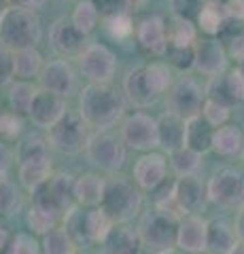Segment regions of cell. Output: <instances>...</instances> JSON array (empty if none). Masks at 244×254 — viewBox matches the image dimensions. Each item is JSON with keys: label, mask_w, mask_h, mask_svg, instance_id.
I'll use <instances>...</instances> for the list:
<instances>
[{"label": "cell", "mask_w": 244, "mask_h": 254, "mask_svg": "<svg viewBox=\"0 0 244 254\" xmlns=\"http://www.w3.org/2000/svg\"><path fill=\"white\" fill-rule=\"evenodd\" d=\"M125 93L113 83H87L79 93V113L89 127L108 129L125 117Z\"/></svg>", "instance_id": "6da1fadb"}, {"label": "cell", "mask_w": 244, "mask_h": 254, "mask_svg": "<svg viewBox=\"0 0 244 254\" xmlns=\"http://www.w3.org/2000/svg\"><path fill=\"white\" fill-rule=\"evenodd\" d=\"M43 28L36 11L9 4L0 15V45L11 51L28 49L41 43Z\"/></svg>", "instance_id": "7a4b0ae2"}, {"label": "cell", "mask_w": 244, "mask_h": 254, "mask_svg": "<svg viewBox=\"0 0 244 254\" xmlns=\"http://www.w3.org/2000/svg\"><path fill=\"white\" fill-rule=\"evenodd\" d=\"M32 205L62 220L77 205L75 176L51 174V178H47L43 185H38L32 190Z\"/></svg>", "instance_id": "3957f363"}, {"label": "cell", "mask_w": 244, "mask_h": 254, "mask_svg": "<svg viewBox=\"0 0 244 254\" xmlns=\"http://www.w3.org/2000/svg\"><path fill=\"white\" fill-rule=\"evenodd\" d=\"M64 227L75 237L77 244H102L106 235L115 227V220L104 212L102 205L98 208H85L79 203L64 216Z\"/></svg>", "instance_id": "277c9868"}, {"label": "cell", "mask_w": 244, "mask_h": 254, "mask_svg": "<svg viewBox=\"0 0 244 254\" xmlns=\"http://www.w3.org/2000/svg\"><path fill=\"white\" fill-rule=\"evenodd\" d=\"M89 125L81 117V113H70L66 110V115L60 121L47 129V140L49 144L60 150L62 155H77L85 150L89 142Z\"/></svg>", "instance_id": "5b68a950"}, {"label": "cell", "mask_w": 244, "mask_h": 254, "mask_svg": "<svg viewBox=\"0 0 244 254\" xmlns=\"http://www.w3.org/2000/svg\"><path fill=\"white\" fill-rule=\"evenodd\" d=\"M140 205H143V195L130 180L121 176L106 180L102 208L115 222H130L140 212Z\"/></svg>", "instance_id": "8992f818"}, {"label": "cell", "mask_w": 244, "mask_h": 254, "mask_svg": "<svg viewBox=\"0 0 244 254\" xmlns=\"http://www.w3.org/2000/svg\"><path fill=\"white\" fill-rule=\"evenodd\" d=\"M89 163L96 165L102 172H117L125 163V142L121 136H115L108 129H98L89 136V142L85 146Z\"/></svg>", "instance_id": "52a82bcc"}, {"label": "cell", "mask_w": 244, "mask_h": 254, "mask_svg": "<svg viewBox=\"0 0 244 254\" xmlns=\"http://www.w3.org/2000/svg\"><path fill=\"white\" fill-rule=\"evenodd\" d=\"M208 201L227 210L244 205V174L234 168H219L206 182Z\"/></svg>", "instance_id": "ba28073f"}, {"label": "cell", "mask_w": 244, "mask_h": 254, "mask_svg": "<svg viewBox=\"0 0 244 254\" xmlns=\"http://www.w3.org/2000/svg\"><path fill=\"white\" fill-rule=\"evenodd\" d=\"M138 233L143 240L145 248H151L155 252L168 250L176 246V231H178V220L166 216L160 210H149L140 216L138 222Z\"/></svg>", "instance_id": "9c48e42d"}, {"label": "cell", "mask_w": 244, "mask_h": 254, "mask_svg": "<svg viewBox=\"0 0 244 254\" xmlns=\"http://www.w3.org/2000/svg\"><path fill=\"white\" fill-rule=\"evenodd\" d=\"M168 110L183 119L202 115V106L206 102V87H202L193 76L183 74L174 78L168 89Z\"/></svg>", "instance_id": "30bf717a"}, {"label": "cell", "mask_w": 244, "mask_h": 254, "mask_svg": "<svg viewBox=\"0 0 244 254\" xmlns=\"http://www.w3.org/2000/svg\"><path fill=\"white\" fill-rule=\"evenodd\" d=\"M77 64L87 83H113L117 72V55L102 43H89L77 55Z\"/></svg>", "instance_id": "8fae6325"}, {"label": "cell", "mask_w": 244, "mask_h": 254, "mask_svg": "<svg viewBox=\"0 0 244 254\" xmlns=\"http://www.w3.org/2000/svg\"><path fill=\"white\" fill-rule=\"evenodd\" d=\"M121 140L125 146H130L140 153H151L160 146V129L157 119L147 113H132L121 119Z\"/></svg>", "instance_id": "7c38bea8"}, {"label": "cell", "mask_w": 244, "mask_h": 254, "mask_svg": "<svg viewBox=\"0 0 244 254\" xmlns=\"http://www.w3.org/2000/svg\"><path fill=\"white\" fill-rule=\"evenodd\" d=\"M195 62L193 68L204 76H217L227 70L230 53L219 36H202L195 43Z\"/></svg>", "instance_id": "4fadbf2b"}, {"label": "cell", "mask_w": 244, "mask_h": 254, "mask_svg": "<svg viewBox=\"0 0 244 254\" xmlns=\"http://www.w3.org/2000/svg\"><path fill=\"white\" fill-rule=\"evenodd\" d=\"M134 36H136V43L145 51L153 55H166L170 41H168V23L162 15L151 13L140 17L136 26H134Z\"/></svg>", "instance_id": "5bb4252c"}, {"label": "cell", "mask_w": 244, "mask_h": 254, "mask_svg": "<svg viewBox=\"0 0 244 254\" xmlns=\"http://www.w3.org/2000/svg\"><path fill=\"white\" fill-rule=\"evenodd\" d=\"M77 72L66 60L45 62L41 74H38V87L58 93L62 98H70L77 91Z\"/></svg>", "instance_id": "9a60e30c"}, {"label": "cell", "mask_w": 244, "mask_h": 254, "mask_svg": "<svg viewBox=\"0 0 244 254\" xmlns=\"http://www.w3.org/2000/svg\"><path fill=\"white\" fill-rule=\"evenodd\" d=\"M66 110H68L66 108V98H62V95H58V93L38 87L32 104H30L28 117L36 127L49 129V127H53L62 117L66 115Z\"/></svg>", "instance_id": "2e32d148"}, {"label": "cell", "mask_w": 244, "mask_h": 254, "mask_svg": "<svg viewBox=\"0 0 244 254\" xmlns=\"http://www.w3.org/2000/svg\"><path fill=\"white\" fill-rule=\"evenodd\" d=\"M206 98L227 106L244 102V74L238 70V66L217 76H210L206 85Z\"/></svg>", "instance_id": "e0dca14e"}, {"label": "cell", "mask_w": 244, "mask_h": 254, "mask_svg": "<svg viewBox=\"0 0 244 254\" xmlns=\"http://www.w3.org/2000/svg\"><path fill=\"white\" fill-rule=\"evenodd\" d=\"M208 242V220L200 214H187L178 220L176 231V248L187 254H202L206 252Z\"/></svg>", "instance_id": "ac0fdd59"}, {"label": "cell", "mask_w": 244, "mask_h": 254, "mask_svg": "<svg viewBox=\"0 0 244 254\" xmlns=\"http://www.w3.org/2000/svg\"><path fill=\"white\" fill-rule=\"evenodd\" d=\"M49 41L53 51L60 53L62 58H70V55H79L85 47L87 36L79 30L70 17H60L53 21V26L49 30Z\"/></svg>", "instance_id": "d6986e66"}, {"label": "cell", "mask_w": 244, "mask_h": 254, "mask_svg": "<svg viewBox=\"0 0 244 254\" xmlns=\"http://www.w3.org/2000/svg\"><path fill=\"white\" fill-rule=\"evenodd\" d=\"M172 197L185 214H198L208 201V190L198 176H180L172 185Z\"/></svg>", "instance_id": "ffe728a7"}, {"label": "cell", "mask_w": 244, "mask_h": 254, "mask_svg": "<svg viewBox=\"0 0 244 254\" xmlns=\"http://www.w3.org/2000/svg\"><path fill=\"white\" fill-rule=\"evenodd\" d=\"M134 182L143 190H155L166 180L168 174V159L162 153H145L134 163Z\"/></svg>", "instance_id": "44dd1931"}, {"label": "cell", "mask_w": 244, "mask_h": 254, "mask_svg": "<svg viewBox=\"0 0 244 254\" xmlns=\"http://www.w3.org/2000/svg\"><path fill=\"white\" fill-rule=\"evenodd\" d=\"M123 93L125 100L136 108H149L157 102V95L149 89L147 78H145V66H134L123 76Z\"/></svg>", "instance_id": "7402d4cb"}, {"label": "cell", "mask_w": 244, "mask_h": 254, "mask_svg": "<svg viewBox=\"0 0 244 254\" xmlns=\"http://www.w3.org/2000/svg\"><path fill=\"white\" fill-rule=\"evenodd\" d=\"M238 244L240 240L230 220L225 218L208 220V242H206L208 254H232Z\"/></svg>", "instance_id": "603a6c76"}, {"label": "cell", "mask_w": 244, "mask_h": 254, "mask_svg": "<svg viewBox=\"0 0 244 254\" xmlns=\"http://www.w3.org/2000/svg\"><path fill=\"white\" fill-rule=\"evenodd\" d=\"M102 244L108 254H140V248H143L138 229H132L125 222H115V227Z\"/></svg>", "instance_id": "cb8c5ba5"}, {"label": "cell", "mask_w": 244, "mask_h": 254, "mask_svg": "<svg viewBox=\"0 0 244 254\" xmlns=\"http://www.w3.org/2000/svg\"><path fill=\"white\" fill-rule=\"evenodd\" d=\"M104 190H106V180L100 178L98 174L85 172L75 178V197L79 205L98 208V205H102V199H104Z\"/></svg>", "instance_id": "d4e9b609"}, {"label": "cell", "mask_w": 244, "mask_h": 254, "mask_svg": "<svg viewBox=\"0 0 244 254\" xmlns=\"http://www.w3.org/2000/svg\"><path fill=\"white\" fill-rule=\"evenodd\" d=\"M157 129H160V146L170 155L172 150L185 146V119L174 113H163L157 119Z\"/></svg>", "instance_id": "484cf974"}, {"label": "cell", "mask_w": 244, "mask_h": 254, "mask_svg": "<svg viewBox=\"0 0 244 254\" xmlns=\"http://www.w3.org/2000/svg\"><path fill=\"white\" fill-rule=\"evenodd\" d=\"M227 19H230V13H227L225 4L215 2V0H204L198 17H195V23H198V30L204 36H219L225 28Z\"/></svg>", "instance_id": "4316f807"}, {"label": "cell", "mask_w": 244, "mask_h": 254, "mask_svg": "<svg viewBox=\"0 0 244 254\" xmlns=\"http://www.w3.org/2000/svg\"><path fill=\"white\" fill-rule=\"evenodd\" d=\"M212 138H215V127L202 115L185 119V146L204 155L212 150Z\"/></svg>", "instance_id": "83f0119b"}, {"label": "cell", "mask_w": 244, "mask_h": 254, "mask_svg": "<svg viewBox=\"0 0 244 254\" xmlns=\"http://www.w3.org/2000/svg\"><path fill=\"white\" fill-rule=\"evenodd\" d=\"M212 150L221 157H240L244 153V133L238 125L225 123L215 129Z\"/></svg>", "instance_id": "f1b7e54d"}, {"label": "cell", "mask_w": 244, "mask_h": 254, "mask_svg": "<svg viewBox=\"0 0 244 254\" xmlns=\"http://www.w3.org/2000/svg\"><path fill=\"white\" fill-rule=\"evenodd\" d=\"M43 66H45L43 53L38 51L36 47H28V49L13 51V72H15V78H23V81L38 78Z\"/></svg>", "instance_id": "f546056e"}, {"label": "cell", "mask_w": 244, "mask_h": 254, "mask_svg": "<svg viewBox=\"0 0 244 254\" xmlns=\"http://www.w3.org/2000/svg\"><path fill=\"white\" fill-rule=\"evenodd\" d=\"M70 19H73V23L83 32L85 36H89L91 32L100 26L102 11H100V6L96 4V0H77Z\"/></svg>", "instance_id": "4dcf8cb0"}, {"label": "cell", "mask_w": 244, "mask_h": 254, "mask_svg": "<svg viewBox=\"0 0 244 254\" xmlns=\"http://www.w3.org/2000/svg\"><path fill=\"white\" fill-rule=\"evenodd\" d=\"M198 23L193 19H185V17H176L172 15V19L168 23V47H193L198 43Z\"/></svg>", "instance_id": "1f68e13d"}, {"label": "cell", "mask_w": 244, "mask_h": 254, "mask_svg": "<svg viewBox=\"0 0 244 254\" xmlns=\"http://www.w3.org/2000/svg\"><path fill=\"white\" fill-rule=\"evenodd\" d=\"M145 78H147L149 89L160 98L174 83V72H172V66L168 62H151V64H145Z\"/></svg>", "instance_id": "d6a6232c"}, {"label": "cell", "mask_w": 244, "mask_h": 254, "mask_svg": "<svg viewBox=\"0 0 244 254\" xmlns=\"http://www.w3.org/2000/svg\"><path fill=\"white\" fill-rule=\"evenodd\" d=\"M170 168L176 174V178L180 176H195L198 170L202 168V153L189 148V146H180L170 153Z\"/></svg>", "instance_id": "836d02e7"}, {"label": "cell", "mask_w": 244, "mask_h": 254, "mask_svg": "<svg viewBox=\"0 0 244 254\" xmlns=\"http://www.w3.org/2000/svg\"><path fill=\"white\" fill-rule=\"evenodd\" d=\"M38 91V87L30 81H23V78H17L9 85V93H6V100H9V106L13 113L17 115H28L30 104H32L34 95Z\"/></svg>", "instance_id": "e575fe53"}, {"label": "cell", "mask_w": 244, "mask_h": 254, "mask_svg": "<svg viewBox=\"0 0 244 254\" xmlns=\"http://www.w3.org/2000/svg\"><path fill=\"white\" fill-rule=\"evenodd\" d=\"M49 140L41 136H28L21 140L17 148H15V161L19 163H32V161H45L49 157Z\"/></svg>", "instance_id": "d590c367"}, {"label": "cell", "mask_w": 244, "mask_h": 254, "mask_svg": "<svg viewBox=\"0 0 244 254\" xmlns=\"http://www.w3.org/2000/svg\"><path fill=\"white\" fill-rule=\"evenodd\" d=\"M17 176L23 189H28L30 193L43 185L47 178H51V159L45 161H32V163H19L17 165Z\"/></svg>", "instance_id": "8d00e7d4"}, {"label": "cell", "mask_w": 244, "mask_h": 254, "mask_svg": "<svg viewBox=\"0 0 244 254\" xmlns=\"http://www.w3.org/2000/svg\"><path fill=\"white\" fill-rule=\"evenodd\" d=\"M43 252L45 254H77V242L75 237L68 233V229L64 225H58L56 229H51L49 233L43 235Z\"/></svg>", "instance_id": "74e56055"}, {"label": "cell", "mask_w": 244, "mask_h": 254, "mask_svg": "<svg viewBox=\"0 0 244 254\" xmlns=\"http://www.w3.org/2000/svg\"><path fill=\"white\" fill-rule=\"evenodd\" d=\"M102 23H104V30L108 32V36L115 38V41H125L128 36L134 34V19H132V13L128 11H111V13H104L102 17Z\"/></svg>", "instance_id": "f35d334b"}, {"label": "cell", "mask_w": 244, "mask_h": 254, "mask_svg": "<svg viewBox=\"0 0 244 254\" xmlns=\"http://www.w3.org/2000/svg\"><path fill=\"white\" fill-rule=\"evenodd\" d=\"M28 227H30V231L32 233H38V235H45V233H49L51 229H56L60 225V218L56 216H51V214H47L43 210H38V208H30L28 210Z\"/></svg>", "instance_id": "ab89813d"}, {"label": "cell", "mask_w": 244, "mask_h": 254, "mask_svg": "<svg viewBox=\"0 0 244 254\" xmlns=\"http://www.w3.org/2000/svg\"><path fill=\"white\" fill-rule=\"evenodd\" d=\"M230 115H232V106L221 104V102L210 100V98H206V102H204V106H202V117L206 119L215 129L230 121Z\"/></svg>", "instance_id": "60d3db41"}, {"label": "cell", "mask_w": 244, "mask_h": 254, "mask_svg": "<svg viewBox=\"0 0 244 254\" xmlns=\"http://www.w3.org/2000/svg\"><path fill=\"white\" fill-rule=\"evenodd\" d=\"M43 246L38 244L30 233H15L6 246L4 254H41Z\"/></svg>", "instance_id": "b9f144b4"}, {"label": "cell", "mask_w": 244, "mask_h": 254, "mask_svg": "<svg viewBox=\"0 0 244 254\" xmlns=\"http://www.w3.org/2000/svg\"><path fill=\"white\" fill-rule=\"evenodd\" d=\"M19 203V193L6 174H0V214H11Z\"/></svg>", "instance_id": "7bdbcfd3"}, {"label": "cell", "mask_w": 244, "mask_h": 254, "mask_svg": "<svg viewBox=\"0 0 244 254\" xmlns=\"http://www.w3.org/2000/svg\"><path fill=\"white\" fill-rule=\"evenodd\" d=\"M21 131H23L21 115L13 113V110H9V113H2V110H0V138L15 140Z\"/></svg>", "instance_id": "ee69618b"}, {"label": "cell", "mask_w": 244, "mask_h": 254, "mask_svg": "<svg viewBox=\"0 0 244 254\" xmlns=\"http://www.w3.org/2000/svg\"><path fill=\"white\" fill-rule=\"evenodd\" d=\"M193 47H168L166 55H168L170 66H174L178 70H191L193 62H195V49Z\"/></svg>", "instance_id": "f6af8a7d"}, {"label": "cell", "mask_w": 244, "mask_h": 254, "mask_svg": "<svg viewBox=\"0 0 244 254\" xmlns=\"http://www.w3.org/2000/svg\"><path fill=\"white\" fill-rule=\"evenodd\" d=\"M202 4H204V0H170V11H172V15H176V17H185V19L195 21Z\"/></svg>", "instance_id": "bcb514c9"}, {"label": "cell", "mask_w": 244, "mask_h": 254, "mask_svg": "<svg viewBox=\"0 0 244 254\" xmlns=\"http://www.w3.org/2000/svg\"><path fill=\"white\" fill-rule=\"evenodd\" d=\"M13 51L0 45V87L13 81Z\"/></svg>", "instance_id": "7dc6e473"}, {"label": "cell", "mask_w": 244, "mask_h": 254, "mask_svg": "<svg viewBox=\"0 0 244 254\" xmlns=\"http://www.w3.org/2000/svg\"><path fill=\"white\" fill-rule=\"evenodd\" d=\"M15 161V150L0 138V174H6L11 168V163Z\"/></svg>", "instance_id": "c3c4849f"}, {"label": "cell", "mask_w": 244, "mask_h": 254, "mask_svg": "<svg viewBox=\"0 0 244 254\" xmlns=\"http://www.w3.org/2000/svg\"><path fill=\"white\" fill-rule=\"evenodd\" d=\"M149 0H117L115 11H128V13H138L147 6Z\"/></svg>", "instance_id": "681fc988"}, {"label": "cell", "mask_w": 244, "mask_h": 254, "mask_svg": "<svg viewBox=\"0 0 244 254\" xmlns=\"http://www.w3.org/2000/svg\"><path fill=\"white\" fill-rule=\"evenodd\" d=\"M225 6H227V13H230V17L244 21V0H230Z\"/></svg>", "instance_id": "f907efd6"}, {"label": "cell", "mask_w": 244, "mask_h": 254, "mask_svg": "<svg viewBox=\"0 0 244 254\" xmlns=\"http://www.w3.org/2000/svg\"><path fill=\"white\" fill-rule=\"evenodd\" d=\"M234 229H236V235H238L240 244H244V205L238 208V214H236V222H234Z\"/></svg>", "instance_id": "816d5d0a"}, {"label": "cell", "mask_w": 244, "mask_h": 254, "mask_svg": "<svg viewBox=\"0 0 244 254\" xmlns=\"http://www.w3.org/2000/svg\"><path fill=\"white\" fill-rule=\"evenodd\" d=\"M9 4H15V6H23V9H41V6L45 4V0H6Z\"/></svg>", "instance_id": "f5cc1de1"}, {"label": "cell", "mask_w": 244, "mask_h": 254, "mask_svg": "<svg viewBox=\"0 0 244 254\" xmlns=\"http://www.w3.org/2000/svg\"><path fill=\"white\" fill-rule=\"evenodd\" d=\"M9 242H11L9 231H6L4 227H0V254H4V250H6V246H9Z\"/></svg>", "instance_id": "db71d44e"}, {"label": "cell", "mask_w": 244, "mask_h": 254, "mask_svg": "<svg viewBox=\"0 0 244 254\" xmlns=\"http://www.w3.org/2000/svg\"><path fill=\"white\" fill-rule=\"evenodd\" d=\"M157 254H187L183 250H174V248H168V250H162V252H157Z\"/></svg>", "instance_id": "11a10c76"}, {"label": "cell", "mask_w": 244, "mask_h": 254, "mask_svg": "<svg viewBox=\"0 0 244 254\" xmlns=\"http://www.w3.org/2000/svg\"><path fill=\"white\" fill-rule=\"evenodd\" d=\"M232 254H244V244H238V246H236Z\"/></svg>", "instance_id": "9f6ffc18"}, {"label": "cell", "mask_w": 244, "mask_h": 254, "mask_svg": "<svg viewBox=\"0 0 244 254\" xmlns=\"http://www.w3.org/2000/svg\"><path fill=\"white\" fill-rule=\"evenodd\" d=\"M6 6H9V2H6V0H0V15L4 13V9H6Z\"/></svg>", "instance_id": "6f0895ef"}, {"label": "cell", "mask_w": 244, "mask_h": 254, "mask_svg": "<svg viewBox=\"0 0 244 254\" xmlns=\"http://www.w3.org/2000/svg\"><path fill=\"white\" fill-rule=\"evenodd\" d=\"M236 66H238V70H240V72L244 74V60H242V62H238V64H236Z\"/></svg>", "instance_id": "680465c9"}, {"label": "cell", "mask_w": 244, "mask_h": 254, "mask_svg": "<svg viewBox=\"0 0 244 254\" xmlns=\"http://www.w3.org/2000/svg\"><path fill=\"white\" fill-rule=\"evenodd\" d=\"M215 2H221V4H227V2H230V0H215Z\"/></svg>", "instance_id": "91938a15"}, {"label": "cell", "mask_w": 244, "mask_h": 254, "mask_svg": "<svg viewBox=\"0 0 244 254\" xmlns=\"http://www.w3.org/2000/svg\"><path fill=\"white\" fill-rule=\"evenodd\" d=\"M100 2H111V0H100Z\"/></svg>", "instance_id": "94428289"}]
</instances>
